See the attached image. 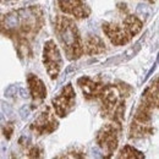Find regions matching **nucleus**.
Segmentation results:
<instances>
[{
	"mask_svg": "<svg viewBox=\"0 0 159 159\" xmlns=\"http://www.w3.org/2000/svg\"><path fill=\"white\" fill-rule=\"evenodd\" d=\"M43 14L39 7H25L0 15V33L10 37L21 47H30V39H32L42 28Z\"/></svg>",
	"mask_w": 159,
	"mask_h": 159,
	"instance_id": "obj_1",
	"label": "nucleus"
},
{
	"mask_svg": "<svg viewBox=\"0 0 159 159\" xmlns=\"http://www.w3.org/2000/svg\"><path fill=\"white\" fill-rule=\"evenodd\" d=\"M79 84L83 91V96L87 97L88 99L100 98L103 115L113 121L115 120L118 125H120L122 111H125V102L121 99V94L115 86L98 84L87 77L80 79Z\"/></svg>",
	"mask_w": 159,
	"mask_h": 159,
	"instance_id": "obj_2",
	"label": "nucleus"
},
{
	"mask_svg": "<svg viewBox=\"0 0 159 159\" xmlns=\"http://www.w3.org/2000/svg\"><path fill=\"white\" fill-rule=\"evenodd\" d=\"M55 32L58 34V39L60 40L65 53L66 58L69 60H76L82 57L83 54V47L80 37L79 30L74 21L60 16L57 19Z\"/></svg>",
	"mask_w": 159,
	"mask_h": 159,
	"instance_id": "obj_3",
	"label": "nucleus"
},
{
	"mask_svg": "<svg viewBox=\"0 0 159 159\" xmlns=\"http://www.w3.org/2000/svg\"><path fill=\"white\" fill-rule=\"evenodd\" d=\"M119 22L103 23V31L110 42L115 45H122L127 43L142 28V22L134 15H120Z\"/></svg>",
	"mask_w": 159,
	"mask_h": 159,
	"instance_id": "obj_4",
	"label": "nucleus"
},
{
	"mask_svg": "<svg viewBox=\"0 0 159 159\" xmlns=\"http://www.w3.org/2000/svg\"><path fill=\"white\" fill-rule=\"evenodd\" d=\"M44 66L49 74V76L54 80L62 66V60L57 44L53 40L47 42L44 47Z\"/></svg>",
	"mask_w": 159,
	"mask_h": 159,
	"instance_id": "obj_5",
	"label": "nucleus"
},
{
	"mask_svg": "<svg viewBox=\"0 0 159 159\" xmlns=\"http://www.w3.org/2000/svg\"><path fill=\"white\" fill-rule=\"evenodd\" d=\"M75 98H76V96H75L74 88H72L71 83H69L62 89V92L59 96L53 99L55 113L59 116H66L75 108Z\"/></svg>",
	"mask_w": 159,
	"mask_h": 159,
	"instance_id": "obj_6",
	"label": "nucleus"
},
{
	"mask_svg": "<svg viewBox=\"0 0 159 159\" xmlns=\"http://www.w3.org/2000/svg\"><path fill=\"white\" fill-rule=\"evenodd\" d=\"M118 130L114 125H105L97 136V142L108 154H111L118 147Z\"/></svg>",
	"mask_w": 159,
	"mask_h": 159,
	"instance_id": "obj_7",
	"label": "nucleus"
},
{
	"mask_svg": "<svg viewBox=\"0 0 159 159\" xmlns=\"http://www.w3.org/2000/svg\"><path fill=\"white\" fill-rule=\"evenodd\" d=\"M58 127V121L53 116V114L49 111V109L44 110L37 119L33 121L31 129L39 135H48L52 134Z\"/></svg>",
	"mask_w": 159,
	"mask_h": 159,
	"instance_id": "obj_8",
	"label": "nucleus"
},
{
	"mask_svg": "<svg viewBox=\"0 0 159 159\" xmlns=\"http://www.w3.org/2000/svg\"><path fill=\"white\" fill-rule=\"evenodd\" d=\"M58 4L61 11L77 19H83L89 15V9L84 4V0H58Z\"/></svg>",
	"mask_w": 159,
	"mask_h": 159,
	"instance_id": "obj_9",
	"label": "nucleus"
},
{
	"mask_svg": "<svg viewBox=\"0 0 159 159\" xmlns=\"http://www.w3.org/2000/svg\"><path fill=\"white\" fill-rule=\"evenodd\" d=\"M28 83L31 88V94L36 102H43V99L47 97V88L44 83L40 81L37 76L30 74L28 76Z\"/></svg>",
	"mask_w": 159,
	"mask_h": 159,
	"instance_id": "obj_10",
	"label": "nucleus"
},
{
	"mask_svg": "<svg viewBox=\"0 0 159 159\" xmlns=\"http://www.w3.org/2000/svg\"><path fill=\"white\" fill-rule=\"evenodd\" d=\"M105 44L102 42V40L98 38V37H92L87 40V52L88 54H93V53H99V52H103L105 49L104 47Z\"/></svg>",
	"mask_w": 159,
	"mask_h": 159,
	"instance_id": "obj_11",
	"label": "nucleus"
},
{
	"mask_svg": "<svg viewBox=\"0 0 159 159\" xmlns=\"http://www.w3.org/2000/svg\"><path fill=\"white\" fill-rule=\"evenodd\" d=\"M137 15L139 16H142L143 17V20H148V19H151V16H152V9H151V6H148V5H146V4H139V6H137Z\"/></svg>",
	"mask_w": 159,
	"mask_h": 159,
	"instance_id": "obj_12",
	"label": "nucleus"
},
{
	"mask_svg": "<svg viewBox=\"0 0 159 159\" xmlns=\"http://www.w3.org/2000/svg\"><path fill=\"white\" fill-rule=\"evenodd\" d=\"M16 93H17V87H16L15 84H10V86L5 89V96H6V97H9V98L14 97Z\"/></svg>",
	"mask_w": 159,
	"mask_h": 159,
	"instance_id": "obj_13",
	"label": "nucleus"
},
{
	"mask_svg": "<svg viewBox=\"0 0 159 159\" xmlns=\"http://www.w3.org/2000/svg\"><path fill=\"white\" fill-rule=\"evenodd\" d=\"M1 107H2V111L7 115V116H11L12 115V108H11V105L9 104V103H5V102H2L1 103Z\"/></svg>",
	"mask_w": 159,
	"mask_h": 159,
	"instance_id": "obj_14",
	"label": "nucleus"
},
{
	"mask_svg": "<svg viewBox=\"0 0 159 159\" xmlns=\"http://www.w3.org/2000/svg\"><path fill=\"white\" fill-rule=\"evenodd\" d=\"M20 116L22 120H26L30 116V109L27 107H22L20 109Z\"/></svg>",
	"mask_w": 159,
	"mask_h": 159,
	"instance_id": "obj_15",
	"label": "nucleus"
},
{
	"mask_svg": "<svg viewBox=\"0 0 159 159\" xmlns=\"http://www.w3.org/2000/svg\"><path fill=\"white\" fill-rule=\"evenodd\" d=\"M20 93L22 98H27V97H28V93H27V91H26L25 88H20Z\"/></svg>",
	"mask_w": 159,
	"mask_h": 159,
	"instance_id": "obj_16",
	"label": "nucleus"
},
{
	"mask_svg": "<svg viewBox=\"0 0 159 159\" xmlns=\"http://www.w3.org/2000/svg\"><path fill=\"white\" fill-rule=\"evenodd\" d=\"M2 120H4V116H2V114H1V113H0V122H1V121H2Z\"/></svg>",
	"mask_w": 159,
	"mask_h": 159,
	"instance_id": "obj_17",
	"label": "nucleus"
},
{
	"mask_svg": "<svg viewBox=\"0 0 159 159\" xmlns=\"http://www.w3.org/2000/svg\"><path fill=\"white\" fill-rule=\"evenodd\" d=\"M149 1H151V2H154V1H156V0H149Z\"/></svg>",
	"mask_w": 159,
	"mask_h": 159,
	"instance_id": "obj_18",
	"label": "nucleus"
}]
</instances>
